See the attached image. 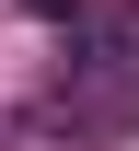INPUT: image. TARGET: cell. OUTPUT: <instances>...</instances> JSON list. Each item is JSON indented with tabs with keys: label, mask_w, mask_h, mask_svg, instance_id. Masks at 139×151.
<instances>
[{
	"label": "cell",
	"mask_w": 139,
	"mask_h": 151,
	"mask_svg": "<svg viewBox=\"0 0 139 151\" xmlns=\"http://www.w3.org/2000/svg\"><path fill=\"white\" fill-rule=\"evenodd\" d=\"M23 12H46V23H81V0H23Z\"/></svg>",
	"instance_id": "obj_1"
}]
</instances>
